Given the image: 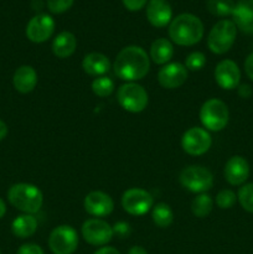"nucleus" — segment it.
I'll return each instance as SVG.
<instances>
[{"label":"nucleus","instance_id":"obj_1","mask_svg":"<svg viewBox=\"0 0 253 254\" xmlns=\"http://www.w3.org/2000/svg\"><path fill=\"white\" fill-rule=\"evenodd\" d=\"M150 69V57L140 46H126L119 51L113 64V71L118 78L126 82L143 79Z\"/></svg>","mask_w":253,"mask_h":254},{"label":"nucleus","instance_id":"obj_32","mask_svg":"<svg viewBox=\"0 0 253 254\" xmlns=\"http://www.w3.org/2000/svg\"><path fill=\"white\" fill-rule=\"evenodd\" d=\"M17 254H45L42 248L35 243H25L17 250Z\"/></svg>","mask_w":253,"mask_h":254},{"label":"nucleus","instance_id":"obj_15","mask_svg":"<svg viewBox=\"0 0 253 254\" xmlns=\"http://www.w3.org/2000/svg\"><path fill=\"white\" fill-rule=\"evenodd\" d=\"M84 210L93 217H106L114 210V202L111 196L102 191H92L84 197Z\"/></svg>","mask_w":253,"mask_h":254},{"label":"nucleus","instance_id":"obj_37","mask_svg":"<svg viewBox=\"0 0 253 254\" xmlns=\"http://www.w3.org/2000/svg\"><path fill=\"white\" fill-rule=\"evenodd\" d=\"M94 254H121L119 251H117L116 248L113 247H102L99 248Z\"/></svg>","mask_w":253,"mask_h":254},{"label":"nucleus","instance_id":"obj_17","mask_svg":"<svg viewBox=\"0 0 253 254\" xmlns=\"http://www.w3.org/2000/svg\"><path fill=\"white\" fill-rule=\"evenodd\" d=\"M146 19L154 27H165L170 25L173 10L166 0H150L146 5Z\"/></svg>","mask_w":253,"mask_h":254},{"label":"nucleus","instance_id":"obj_31","mask_svg":"<svg viewBox=\"0 0 253 254\" xmlns=\"http://www.w3.org/2000/svg\"><path fill=\"white\" fill-rule=\"evenodd\" d=\"M74 0H47V7L52 14H62L71 9Z\"/></svg>","mask_w":253,"mask_h":254},{"label":"nucleus","instance_id":"obj_23","mask_svg":"<svg viewBox=\"0 0 253 254\" xmlns=\"http://www.w3.org/2000/svg\"><path fill=\"white\" fill-rule=\"evenodd\" d=\"M37 220L32 215H20L12 221L11 231L16 237L29 238L37 231Z\"/></svg>","mask_w":253,"mask_h":254},{"label":"nucleus","instance_id":"obj_35","mask_svg":"<svg viewBox=\"0 0 253 254\" xmlns=\"http://www.w3.org/2000/svg\"><path fill=\"white\" fill-rule=\"evenodd\" d=\"M245 71H246V74L248 76V78H250L251 81H253V54L248 55L247 59H246Z\"/></svg>","mask_w":253,"mask_h":254},{"label":"nucleus","instance_id":"obj_8","mask_svg":"<svg viewBox=\"0 0 253 254\" xmlns=\"http://www.w3.org/2000/svg\"><path fill=\"white\" fill-rule=\"evenodd\" d=\"M49 247L54 254H72L78 247V235L68 225L52 230L49 237Z\"/></svg>","mask_w":253,"mask_h":254},{"label":"nucleus","instance_id":"obj_10","mask_svg":"<svg viewBox=\"0 0 253 254\" xmlns=\"http://www.w3.org/2000/svg\"><path fill=\"white\" fill-rule=\"evenodd\" d=\"M211 145H212V138L210 133L200 127H192L188 129L181 138L183 150L189 155H203L210 150Z\"/></svg>","mask_w":253,"mask_h":254},{"label":"nucleus","instance_id":"obj_34","mask_svg":"<svg viewBox=\"0 0 253 254\" xmlns=\"http://www.w3.org/2000/svg\"><path fill=\"white\" fill-rule=\"evenodd\" d=\"M122 1H123L126 9H128L129 11H138L145 6L148 0H122Z\"/></svg>","mask_w":253,"mask_h":254},{"label":"nucleus","instance_id":"obj_33","mask_svg":"<svg viewBox=\"0 0 253 254\" xmlns=\"http://www.w3.org/2000/svg\"><path fill=\"white\" fill-rule=\"evenodd\" d=\"M113 233L121 238H126L130 235V226L126 222H117L113 226Z\"/></svg>","mask_w":253,"mask_h":254},{"label":"nucleus","instance_id":"obj_9","mask_svg":"<svg viewBox=\"0 0 253 254\" xmlns=\"http://www.w3.org/2000/svg\"><path fill=\"white\" fill-rule=\"evenodd\" d=\"M154 206V198L144 189L133 188L126 190L122 196V207L131 216H143Z\"/></svg>","mask_w":253,"mask_h":254},{"label":"nucleus","instance_id":"obj_25","mask_svg":"<svg viewBox=\"0 0 253 254\" xmlns=\"http://www.w3.org/2000/svg\"><path fill=\"white\" fill-rule=\"evenodd\" d=\"M213 208V200L208 193H200L196 196L191 203V211L193 216L198 218L207 217Z\"/></svg>","mask_w":253,"mask_h":254},{"label":"nucleus","instance_id":"obj_27","mask_svg":"<svg viewBox=\"0 0 253 254\" xmlns=\"http://www.w3.org/2000/svg\"><path fill=\"white\" fill-rule=\"evenodd\" d=\"M92 91L97 97H101V98L111 96L114 91L113 79L107 76L97 77L92 82Z\"/></svg>","mask_w":253,"mask_h":254},{"label":"nucleus","instance_id":"obj_24","mask_svg":"<svg viewBox=\"0 0 253 254\" xmlns=\"http://www.w3.org/2000/svg\"><path fill=\"white\" fill-rule=\"evenodd\" d=\"M151 218L158 227L166 228L174 222V212L168 203H156L155 206H153Z\"/></svg>","mask_w":253,"mask_h":254},{"label":"nucleus","instance_id":"obj_18","mask_svg":"<svg viewBox=\"0 0 253 254\" xmlns=\"http://www.w3.org/2000/svg\"><path fill=\"white\" fill-rule=\"evenodd\" d=\"M232 17L237 29L246 34H253V0H238Z\"/></svg>","mask_w":253,"mask_h":254},{"label":"nucleus","instance_id":"obj_7","mask_svg":"<svg viewBox=\"0 0 253 254\" xmlns=\"http://www.w3.org/2000/svg\"><path fill=\"white\" fill-rule=\"evenodd\" d=\"M117 101L126 112L140 113L148 106L149 96L148 92L140 84L135 82H126L118 88Z\"/></svg>","mask_w":253,"mask_h":254},{"label":"nucleus","instance_id":"obj_2","mask_svg":"<svg viewBox=\"0 0 253 254\" xmlns=\"http://www.w3.org/2000/svg\"><path fill=\"white\" fill-rule=\"evenodd\" d=\"M169 36L179 46H193L203 37V24L192 14H180L171 20Z\"/></svg>","mask_w":253,"mask_h":254},{"label":"nucleus","instance_id":"obj_38","mask_svg":"<svg viewBox=\"0 0 253 254\" xmlns=\"http://www.w3.org/2000/svg\"><path fill=\"white\" fill-rule=\"evenodd\" d=\"M128 254H148V252L143 247H140V246H134V247L129 250Z\"/></svg>","mask_w":253,"mask_h":254},{"label":"nucleus","instance_id":"obj_4","mask_svg":"<svg viewBox=\"0 0 253 254\" xmlns=\"http://www.w3.org/2000/svg\"><path fill=\"white\" fill-rule=\"evenodd\" d=\"M237 36V27L231 20H220L213 25L207 36V46L211 52L223 55L231 50Z\"/></svg>","mask_w":253,"mask_h":254},{"label":"nucleus","instance_id":"obj_26","mask_svg":"<svg viewBox=\"0 0 253 254\" xmlns=\"http://www.w3.org/2000/svg\"><path fill=\"white\" fill-rule=\"evenodd\" d=\"M235 6L236 4L233 0H207L206 4V7L211 14L220 17L232 15Z\"/></svg>","mask_w":253,"mask_h":254},{"label":"nucleus","instance_id":"obj_29","mask_svg":"<svg viewBox=\"0 0 253 254\" xmlns=\"http://www.w3.org/2000/svg\"><path fill=\"white\" fill-rule=\"evenodd\" d=\"M206 64V56L200 51H193L186 57L185 67L188 71H200Z\"/></svg>","mask_w":253,"mask_h":254},{"label":"nucleus","instance_id":"obj_6","mask_svg":"<svg viewBox=\"0 0 253 254\" xmlns=\"http://www.w3.org/2000/svg\"><path fill=\"white\" fill-rule=\"evenodd\" d=\"M179 181L181 186L190 192L205 193L212 189L213 175L203 166L190 165L181 170Z\"/></svg>","mask_w":253,"mask_h":254},{"label":"nucleus","instance_id":"obj_19","mask_svg":"<svg viewBox=\"0 0 253 254\" xmlns=\"http://www.w3.org/2000/svg\"><path fill=\"white\" fill-rule=\"evenodd\" d=\"M12 83H14L15 89L22 94L30 93L35 89L37 84V73L35 68L31 66H20L15 71L14 77H12Z\"/></svg>","mask_w":253,"mask_h":254},{"label":"nucleus","instance_id":"obj_22","mask_svg":"<svg viewBox=\"0 0 253 254\" xmlns=\"http://www.w3.org/2000/svg\"><path fill=\"white\" fill-rule=\"evenodd\" d=\"M174 56V46L168 39H156L150 46V59L156 64H166Z\"/></svg>","mask_w":253,"mask_h":254},{"label":"nucleus","instance_id":"obj_13","mask_svg":"<svg viewBox=\"0 0 253 254\" xmlns=\"http://www.w3.org/2000/svg\"><path fill=\"white\" fill-rule=\"evenodd\" d=\"M189 72L185 64L180 62H171L166 64L159 69L158 82L163 88L175 89L183 86L186 82Z\"/></svg>","mask_w":253,"mask_h":254},{"label":"nucleus","instance_id":"obj_5","mask_svg":"<svg viewBox=\"0 0 253 254\" xmlns=\"http://www.w3.org/2000/svg\"><path fill=\"white\" fill-rule=\"evenodd\" d=\"M230 119V112L225 102L211 98L202 104L200 109V121L206 130L220 131L226 128Z\"/></svg>","mask_w":253,"mask_h":254},{"label":"nucleus","instance_id":"obj_20","mask_svg":"<svg viewBox=\"0 0 253 254\" xmlns=\"http://www.w3.org/2000/svg\"><path fill=\"white\" fill-rule=\"evenodd\" d=\"M82 68L89 76L101 77L111 69V61L101 52H91L84 56Z\"/></svg>","mask_w":253,"mask_h":254},{"label":"nucleus","instance_id":"obj_40","mask_svg":"<svg viewBox=\"0 0 253 254\" xmlns=\"http://www.w3.org/2000/svg\"><path fill=\"white\" fill-rule=\"evenodd\" d=\"M5 212H6V205H5L4 201H2L1 198H0V218L4 217Z\"/></svg>","mask_w":253,"mask_h":254},{"label":"nucleus","instance_id":"obj_36","mask_svg":"<svg viewBox=\"0 0 253 254\" xmlns=\"http://www.w3.org/2000/svg\"><path fill=\"white\" fill-rule=\"evenodd\" d=\"M238 88V94H240L242 98H248V97L252 94V89H251V87L248 86V84H242V86L237 87Z\"/></svg>","mask_w":253,"mask_h":254},{"label":"nucleus","instance_id":"obj_14","mask_svg":"<svg viewBox=\"0 0 253 254\" xmlns=\"http://www.w3.org/2000/svg\"><path fill=\"white\" fill-rule=\"evenodd\" d=\"M215 79L218 86L226 91H232L240 86L241 71L232 60H222L215 68Z\"/></svg>","mask_w":253,"mask_h":254},{"label":"nucleus","instance_id":"obj_30","mask_svg":"<svg viewBox=\"0 0 253 254\" xmlns=\"http://www.w3.org/2000/svg\"><path fill=\"white\" fill-rule=\"evenodd\" d=\"M236 201H237V196L232 190H228V189L221 190L216 196V203L222 210H228V208L233 207Z\"/></svg>","mask_w":253,"mask_h":254},{"label":"nucleus","instance_id":"obj_39","mask_svg":"<svg viewBox=\"0 0 253 254\" xmlns=\"http://www.w3.org/2000/svg\"><path fill=\"white\" fill-rule=\"evenodd\" d=\"M7 135V126L2 121H0V140Z\"/></svg>","mask_w":253,"mask_h":254},{"label":"nucleus","instance_id":"obj_11","mask_svg":"<svg viewBox=\"0 0 253 254\" xmlns=\"http://www.w3.org/2000/svg\"><path fill=\"white\" fill-rule=\"evenodd\" d=\"M82 237L92 246H106L113 238V227L101 218L84 221L81 228Z\"/></svg>","mask_w":253,"mask_h":254},{"label":"nucleus","instance_id":"obj_3","mask_svg":"<svg viewBox=\"0 0 253 254\" xmlns=\"http://www.w3.org/2000/svg\"><path fill=\"white\" fill-rule=\"evenodd\" d=\"M7 200L19 211L34 215L39 212L44 203V195L37 186L31 184H15L7 191Z\"/></svg>","mask_w":253,"mask_h":254},{"label":"nucleus","instance_id":"obj_21","mask_svg":"<svg viewBox=\"0 0 253 254\" xmlns=\"http://www.w3.org/2000/svg\"><path fill=\"white\" fill-rule=\"evenodd\" d=\"M77 49V39L72 32L62 31L52 41V52L59 59L72 56Z\"/></svg>","mask_w":253,"mask_h":254},{"label":"nucleus","instance_id":"obj_12","mask_svg":"<svg viewBox=\"0 0 253 254\" xmlns=\"http://www.w3.org/2000/svg\"><path fill=\"white\" fill-rule=\"evenodd\" d=\"M55 31V21L50 15L37 14L26 26L27 39L35 44H42L52 36Z\"/></svg>","mask_w":253,"mask_h":254},{"label":"nucleus","instance_id":"obj_16","mask_svg":"<svg viewBox=\"0 0 253 254\" xmlns=\"http://www.w3.org/2000/svg\"><path fill=\"white\" fill-rule=\"evenodd\" d=\"M225 179L230 185L241 186L250 176V164L243 156L235 155L227 160L225 165Z\"/></svg>","mask_w":253,"mask_h":254},{"label":"nucleus","instance_id":"obj_28","mask_svg":"<svg viewBox=\"0 0 253 254\" xmlns=\"http://www.w3.org/2000/svg\"><path fill=\"white\" fill-rule=\"evenodd\" d=\"M237 198L240 201L241 206L243 207V210H246L250 213H253V183L241 186L240 190H238Z\"/></svg>","mask_w":253,"mask_h":254}]
</instances>
